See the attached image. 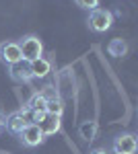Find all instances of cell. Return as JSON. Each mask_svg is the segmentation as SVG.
<instances>
[{"mask_svg":"<svg viewBox=\"0 0 138 154\" xmlns=\"http://www.w3.org/2000/svg\"><path fill=\"white\" fill-rule=\"evenodd\" d=\"M107 51H109V56H114V58H124L128 54V43L124 39H111L109 45H107Z\"/></svg>","mask_w":138,"mask_h":154,"instance_id":"cell-10","label":"cell"},{"mask_svg":"<svg viewBox=\"0 0 138 154\" xmlns=\"http://www.w3.org/2000/svg\"><path fill=\"white\" fill-rule=\"evenodd\" d=\"M8 76H11V80L19 84H29L33 80V76H31V70H29V62H17V64H11L8 66Z\"/></svg>","mask_w":138,"mask_h":154,"instance_id":"cell-7","label":"cell"},{"mask_svg":"<svg viewBox=\"0 0 138 154\" xmlns=\"http://www.w3.org/2000/svg\"><path fill=\"white\" fill-rule=\"evenodd\" d=\"M76 2V6H81L85 11H95V8H99V0H74Z\"/></svg>","mask_w":138,"mask_h":154,"instance_id":"cell-14","label":"cell"},{"mask_svg":"<svg viewBox=\"0 0 138 154\" xmlns=\"http://www.w3.org/2000/svg\"><path fill=\"white\" fill-rule=\"evenodd\" d=\"M39 93L46 97L47 101H50V99H56V97H58V93H56V88H54V86H46V88H43V91H39Z\"/></svg>","mask_w":138,"mask_h":154,"instance_id":"cell-15","label":"cell"},{"mask_svg":"<svg viewBox=\"0 0 138 154\" xmlns=\"http://www.w3.org/2000/svg\"><path fill=\"white\" fill-rule=\"evenodd\" d=\"M89 154H107V152H105L103 148H95V150H91Z\"/></svg>","mask_w":138,"mask_h":154,"instance_id":"cell-16","label":"cell"},{"mask_svg":"<svg viewBox=\"0 0 138 154\" xmlns=\"http://www.w3.org/2000/svg\"><path fill=\"white\" fill-rule=\"evenodd\" d=\"M19 140H21V144L27 146V148H35V146H39V144H43L46 136L41 134V130H39L37 123H29V125L19 134Z\"/></svg>","mask_w":138,"mask_h":154,"instance_id":"cell-5","label":"cell"},{"mask_svg":"<svg viewBox=\"0 0 138 154\" xmlns=\"http://www.w3.org/2000/svg\"><path fill=\"white\" fill-rule=\"evenodd\" d=\"M60 125H62V117H54V115H46L43 121L39 123V130L43 136H54L56 131H60Z\"/></svg>","mask_w":138,"mask_h":154,"instance_id":"cell-9","label":"cell"},{"mask_svg":"<svg viewBox=\"0 0 138 154\" xmlns=\"http://www.w3.org/2000/svg\"><path fill=\"white\" fill-rule=\"evenodd\" d=\"M138 142L134 134H120L114 140V154H136Z\"/></svg>","mask_w":138,"mask_h":154,"instance_id":"cell-6","label":"cell"},{"mask_svg":"<svg viewBox=\"0 0 138 154\" xmlns=\"http://www.w3.org/2000/svg\"><path fill=\"white\" fill-rule=\"evenodd\" d=\"M29 123H31V115H29V111H27L25 107L19 109V111L8 113V115L4 117V121H2V125H6V130L12 131V134H21Z\"/></svg>","mask_w":138,"mask_h":154,"instance_id":"cell-3","label":"cell"},{"mask_svg":"<svg viewBox=\"0 0 138 154\" xmlns=\"http://www.w3.org/2000/svg\"><path fill=\"white\" fill-rule=\"evenodd\" d=\"M23 56H21V48H19V41H2L0 43V62L11 66V64H17L21 62Z\"/></svg>","mask_w":138,"mask_h":154,"instance_id":"cell-4","label":"cell"},{"mask_svg":"<svg viewBox=\"0 0 138 154\" xmlns=\"http://www.w3.org/2000/svg\"><path fill=\"white\" fill-rule=\"evenodd\" d=\"M29 70H31V76L33 78H46L47 74L52 72V60L41 56V58L29 62Z\"/></svg>","mask_w":138,"mask_h":154,"instance_id":"cell-8","label":"cell"},{"mask_svg":"<svg viewBox=\"0 0 138 154\" xmlns=\"http://www.w3.org/2000/svg\"><path fill=\"white\" fill-rule=\"evenodd\" d=\"M64 113V101L56 97V99H50L46 103V115H54V117H62Z\"/></svg>","mask_w":138,"mask_h":154,"instance_id":"cell-12","label":"cell"},{"mask_svg":"<svg viewBox=\"0 0 138 154\" xmlns=\"http://www.w3.org/2000/svg\"><path fill=\"white\" fill-rule=\"evenodd\" d=\"M2 154H6V152H2Z\"/></svg>","mask_w":138,"mask_h":154,"instance_id":"cell-19","label":"cell"},{"mask_svg":"<svg viewBox=\"0 0 138 154\" xmlns=\"http://www.w3.org/2000/svg\"><path fill=\"white\" fill-rule=\"evenodd\" d=\"M87 23H89V29L93 33H105L114 25V14L109 11H105V8H95V11L89 12Z\"/></svg>","mask_w":138,"mask_h":154,"instance_id":"cell-2","label":"cell"},{"mask_svg":"<svg viewBox=\"0 0 138 154\" xmlns=\"http://www.w3.org/2000/svg\"><path fill=\"white\" fill-rule=\"evenodd\" d=\"M0 131H2V123H0Z\"/></svg>","mask_w":138,"mask_h":154,"instance_id":"cell-18","label":"cell"},{"mask_svg":"<svg viewBox=\"0 0 138 154\" xmlns=\"http://www.w3.org/2000/svg\"><path fill=\"white\" fill-rule=\"evenodd\" d=\"M95 131H97V123H95V121H89V123H85V125L81 128V134H82V138H85L87 142H91V140H93Z\"/></svg>","mask_w":138,"mask_h":154,"instance_id":"cell-13","label":"cell"},{"mask_svg":"<svg viewBox=\"0 0 138 154\" xmlns=\"http://www.w3.org/2000/svg\"><path fill=\"white\" fill-rule=\"evenodd\" d=\"M46 103H47L46 97L41 95V93H35V95L27 101V105H25V107H27L29 111H39V113H46Z\"/></svg>","mask_w":138,"mask_h":154,"instance_id":"cell-11","label":"cell"},{"mask_svg":"<svg viewBox=\"0 0 138 154\" xmlns=\"http://www.w3.org/2000/svg\"><path fill=\"white\" fill-rule=\"evenodd\" d=\"M4 117H6V113H4V111H2V109H0V123H2V121H4Z\"/></svg>","mask_w":138,"mask_h":154,"instance_id":"cell-17","label":"cell"},{"mask_svg":"<svg viewBox=\"0 0 138 154\" xmlns=\"http://www.w3.org/2000/svg\"><path fill=\"white\" fill-rule=\"evenodd\" d=\"M19 48H21L23 62H33L43 56V43L37 35H25L23 39H19Z\"/></svg>","mask_w":138,"mask_h":154,"instance_id":"cell-1","label":"cell"}]
</instances>
